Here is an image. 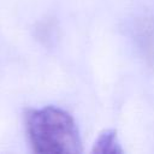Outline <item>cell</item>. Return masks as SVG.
Here are the masks:
<instances>
[{"label": "cell", "instance_id": "6da1fadb", "mask_svg": "<svg viewBox=\"0 0 154 154\" xmlns=\"http://www.w3.org/2000/svg\"><path fill=\"white\" fill-rule=\"evenodd\" d=\"M25 122L34 152L42 154L82 153L78 128L66 111L55 106L29 109Z\"/></svg>", "mask_w": 154, "mask_h": 154}, {"label": "cell", "instance_id": "7a4b0ae2", "mask_svg": "<svg viewBox=\"0 0 154 154\" xmlns=\"http://www.w3.org/2000/svg\"><path fill=\"white\" fill-rule=\"evenodd\" d=\"M91 153L94 154H122L123 149L120 148L118 140H117V132L114 130H105L102 131L91 149Z\"/></svg>", "mask_w": 154, "mask_h": 154}]
</instances>
